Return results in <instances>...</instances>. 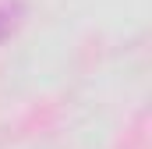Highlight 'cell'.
I'll return each mask as SVG.
<instances>
[{
    "label": "cell",
    "instance_id": "cell-1",
    "mask_svg": "<svg viewBox=\"0 0 152 149\" xmlns=\"http://www.w3.org/2000/svg\"><path fill=\"white\" fill-rule=\"evenodd\" d=\"M21 21V4H0V43L11 36Z\"/></svg>",
    "mask_w": 152,
    "mask_h": 149
}]
</instances>
